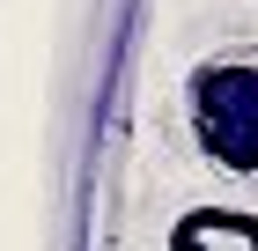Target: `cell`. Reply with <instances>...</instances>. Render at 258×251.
<instances>
[{"instance_id": "6da1fadb", "label": "cell", "mask_w": 258, "mask_h": 251, "mask_svg": "<svg viewBox=\"0 0 258 251\" xmlns=\"http://www.w3.org/2000/svg\"><path fill=\"white\" fill-rule=\"evenodd\" d=\"M199 155L229 177H258V59H207L184 81Z\"/></svg>"}, {"instance_id": "7a4b0ae2", "label": "cell", "mask_w": 258, "mask_h": 251, "mask_svg": "<svg viewBox=\"0 0 258 251\" xmlns=\"http://www.w3.org/2000/svg\"><path fill=\"white\" fill-rule=\"evenodd\" d=\"M170 251H258L251 207H184L170 222Z\"/></svg>"}]
</instances>
